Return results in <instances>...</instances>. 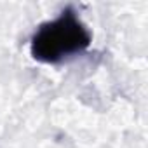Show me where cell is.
<instances>
[{
	"instance_id": "1",
	"label": "cell",
	"mask_w": 148,
	"mask_h": 148,
	"mask_svg": "<svg viewBox=\"0 0 148 148\" xmlns=\"http://www.w3.org/2000/svg\"><path fill=\"white\" fill-rule=\"evenodd\" d=\"M91 32L73 7H66L58 18L40 25L30 40L32 56L47 64H59L82 54L91 45Z\"/></svg>"
}]
</instances>
